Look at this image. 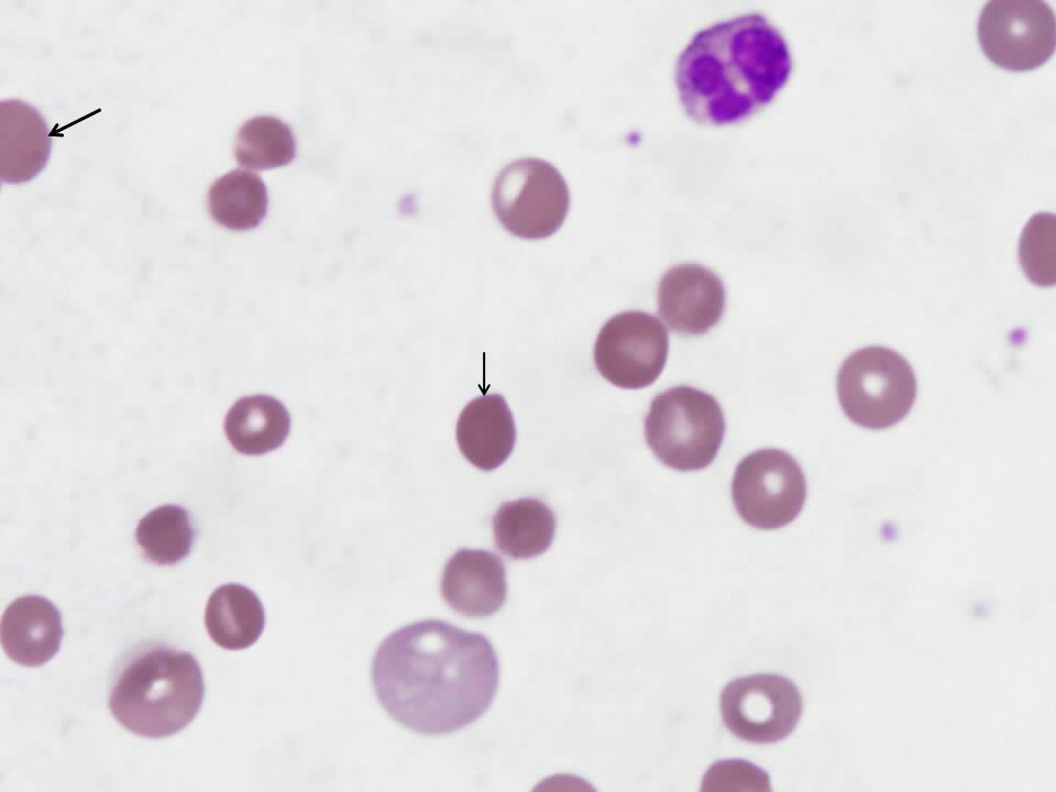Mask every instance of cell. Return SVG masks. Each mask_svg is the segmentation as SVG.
Here are the masks:
<instances>
[{
  "instance_id": "6da1fadb",
  "label": "cell",
  "mask_w": 1056,
  "mask_h": 792,
  "mask_svg": "<svg viewBox=\"0 0 1056 792\" xmlns=\"http://www.w3.org/2000/svg\"><path fill=\"white\" fill-rule=\"evenodd\" d=\"M378 702L404 727L424 735L454 733L491 706L499 662L491 640L448 622L426 619L387 636L372 662Z\"/></svg>"
},
{
  "instance_id": "7a4b0ae2",
  "label": "cell",
  "mask_w": 1056,
  "mask_h": 792,
  "mask_svg": "<svg viewBox=\"0 0 1056 792\" xmlns=\"http://www.w3.org/2000/svg\"><path fill=\"white\" fill-rule=\"evenodd\" d=\"M791 70L782 33L763 14L747 13L695 33L676 59L675 84L689 117L721 125L769 103Z\"/></svg>"
},
{
  "instance_id": "3957f363",
  "label": "cell",
  "mask_w": 1056,
  "mask_h": 792,
  "mask_svg": "<svg viewBox=\"0 0 1056 792\" xmlns=\"http://www.w3.org/2000/svg\"><path fill=\"white\" fill-rule=\"evenodd\" d=\"M205 681L196 658L173 647L153 646L134 654L116 678L109 708L138 736L168 737L197 716Z\"/></svg>"
},
{
  "instance_id": "277c9868",
  "label": "cell",
  "mask_w": 1056,
  "mask_h": 792,
  "mask_svg": "<svg viewBox=\"0 0 1056 792\" xmlns=\"http://www.w3.org/2000/svg\"><path fill=\"white\" fill-rule=\"evenodd\" d=\"M724 435L725 418L718 402L685 385L658 394L645 419V438L651 451L664 465L683 472L710 465Z\"/></svg>"
},
{
  "instance_id": "5b68a950",
  "label": "cell",
  "mask_w": 1056,
  "mask_h": 792,
  "mask_svg": "<svg viewBox=\"0 0 1056 792\" xmlns=\"http://www.w3.org/2000/svg\"><path fill=\"white\" fill-rule=\"evenodd\" d=\"M837 394L844 414L856 425L884 429L912 409L917 382L911 364L897 351L867 346L851 353L837 374Z\"/></svg>"
},
{
  "instance_id": "8992f818",
  "label": "cell",
  "mask_w": 1056,
  "mask_h": 792,
  "mask_svg": "<svg viewBox=\"0 0 1056 792\" xmlns=\"http://www.w3.org/2000/svg\"><path fill=\"white\" fill-rule=\"evenodd\" d=\"M492 205L509 233L539 240L553 234L569 211L570 194L561 173L538 158L507 164L492 189Z\"/></svg>"
},
{
  "instance_id": "52a82bcc",
  "label": "cell",
  "mask_w": 1056,
  "mask_h": 792,
  "mask_svg": "<svg viewBox=\"0 0 1056 792\" xmlns=\"http://www.w3.org/2000/svg\"><path fill=\"white\" fill-rule=\"evenodd\" d=\"M732 496L740 518L758 529H778L793 521L806 498L799 463L779 449H761L736 466Z\"/></svg>"
},
{
  "instance_id": "ba28073f",
  "label": "cell",
  "mask_w": 1056,
  "mask_h": 792,
  "mask_svg": "<svg viewBox=\"0 0 1056 792\" xmlns=\"http://www.w3.org/2000/svg\"><path fill=\"white\" fill-rule=\"evenodd\" d=\"M978 41L983 55L1009 72H1028L1055 51V14L1041 0H991L980 12Z\"/></svg>"
},
{
  "instance_id": "9c48e42d",
  "label": "cell",
  "mask_w": 1056,
  "mask_h": 792,
  "mask_svg": "<svg viewBox=\"0 0 1056 792\" xmlns=\"http://www.w3.org/2000/svg\"><path fill=\"white\" fill-rule=\"evenodd\" d=\"M803 701L796 684L779 674H754L730 681L721 694L724 725L741 740L773 744L796 727Z\"/></svg>"
},
{
  "instance_id": "30bf717a",
  "label": "cell",
  "mask_w": 1056,
  "mask_h": 792,
  "mask_svg": "<svg viewBox=\"0 0 1056 792\" xmlns=\"http://www.w3.org/2000/svg\"><path fill=\"white\" fill-rule=\"evenodd\" d=\"M669 352L667 329L653 315L625 311L613 316L598 332L594 362L613 385L638 389L662 373Z\"/></svg>"
},
{
  "instance_id": "8fae6325",
  "label": "cell",
  "mask_w": 1056,
  "mask_h": 792,
  "mask_svg": "<svg viewBox=\"0 0 1056 792\" xmlns=\"http://www.w3.org/2000/svg\"><path fill=\"white\" fill-rule=\"evenodd\" d=\"M725 310V287L707 267L685 263L669 268L658 286V312L670 330L701 336Z\"/></svg>"
},
{
  "instance_id": "7c38bea8",
  "label": "cell",
  "mask_w": 1056,
  "mask_h": 792,
  "mask_svg": "<svg viewBox=\"0 0 1056 792\" xmlns=\"http://www.w3.org/2000/svg\"><path fill=\"white\" fill-rule=\"evenodd\" d=\"M441 595L455 613L469 618L497 613L507 598L504 561L487 550H458L444 565Z\"/></svg>"
},
{
  "instance_id": "4fadbf2b",
  "label": "cell",
  "mask_w": 1056,
  "mask_h": 792,
  "mask_svg": "<svg viewBox=\"0 0 1056 792\" xmlns=\"http://www.w3.org/2000/svg\"><path fill=\"white\" fill-rule=\"evenodd\" d=\"M1 644L14 662L38 667L58 651L64 629L57 607L40 595L14 600L1 618Z\"/></svg>"
},
{
  "instance_id": "5bb4252c",
  "label": "cell",
  "mask_w": 1056,
  "mask_h": 792,
  "mask_svg": "<svg viewBox=\"0 0 1056 792\" xmlns=\"http://www.w3.org/2000/svg\"><path fill=\"white\" fill-rule=\"evenodd\" d=\"M51 155L50 129L30 103L10 99L0 102V178L21 184L36 177Z\"/></svg>"
},
{
  "instance_id": "9a60e30c",
  "label": "cell",
  "mask_w": 1056,
  "mask_h": 792,
  "mask_svg": "<svg viewBox=\"0 0 1056 792\" xmlns=\"http://www.w3.org/2000/svg\"><path fill=\"white\" fill-rule=\"evenodd\" d=\"M463 457L483 471L502 465L516 442V426L505 398L488 394L472 399L461 411L455 429Z\"/></svg>"
},
{
  "instance_id": "2e32d148",
  "label": "cell",
  "mask_w": 1056,
  "mask_h": 792,
  "mask_svg": "<svg viewBox=\"0 0 1056 792\" xmlns=\"http://www.w3.org/2000/svg\"><path fill=\"white\" fill-rule=\"evenodd\" d=\"M209 637L221 648L241 650L253 646L265 627V610L249 587L228 583L209 596L205 610Z\"/></svg>"
},
{
  "instance_id": "e0dca14e",
  "label": "cell",
  "mask_w": 1056,
  "mask_h": 792,
  "mask_svg": "<svg viewBox=\"0 0 1056 792\" xmlns=\"http://www.w3.org/2000/svg\"><path fill=\"white\" fill-rule=\"evenodd\" d=\"M223 428L238 452L261 455L285 442L290 431V416L278 399L257 394L238 399L228 410Z\"/></svg>"
},
{
  "instance_id": "ac0fdd59",
  "label": "cell",
  "mask_w": 1056,
  "mask_h": 792,
  "mask_svg": "<svg viewBox=\"0 0 1056 792\" xmlns=\"http://www.w3.org/2000/svg\"><path fill=\"white\" fill-rule=\"evenodd\" d=\"M497 549L512 559H531L546 552L554 538L557 519L537 498H520L498 507L493 518Z\"/></svg>"
},
{
  "instance_id": "d6986e66",
  "label": "cell",
  "mask_w": 1056,
  "mask_h": 792,
  "mask_svg": "<svg viewBox=\"0 0 1056 792\" xmlns=\"http://www.w3.org/2000/svg\"><path fill=\"white\" fill-rule=\"evenodd\" d=\"M267 190L262 178L243 169L231 170L210 186L208 209L220 226L245 231L257 227L266 216Z\"/></svg>"
},
{
  "instance_id": "ffe728a7",
  "label": "cell",
  "mask_w": 1056,
  "mask_h": 792,
  "mask_svg": "<svg viewBox=\"0 0 1056 792\" xmlns=\"http://www.w3.org/2000/svg\"><path fill=\"white\" fill-rule=\"evenodd\" d=\"M194 528L188 512L178 505H162L145 514L135 530L144 558L157 565H174L193 547Z\"/></svg>"
},
{
  "instance_id": "44dd1931",
  "label": "cell",
  "mask_w": 1056,
  "mask_h": 792,
  "mask_svg": "<svg viewBox=\"0 0 1056 792\" xmlns=\"http://www.w3.org/2000/svg\"><path fill=\"white\" fill-rule=\"evenodd\" d=\"M296 140L290 128L274 117H254L239 129L234 142L237 162L251 169H268L290 163Z\"/></svg>"
},
{
  "instance_id": "7402d4cb",
  "label": "cell",
  "mask_w": 1056,
  "mask_h": 792,
  "mask_svg": "<svg viewBox=\"0 0 1056 792\" xmlns=\"http://www.w3.org/2000/svg\"><path fill=\"white\" fill-rule=\"evenodd\" d=\"M1019 260L1025 276L1035 285L1056 282V224L1050 213H1038L1026 223L1019 244Z\"/></svg>"
},
{
  "instance_id": "603a6c76",
  "label": "cell",
  "mask_w": 1056,
  "mask_h": 792,
  "mask_svg": "<svg viewBox=\"0 0 1056 792\" xmlns=\"http://www.w3.org/2000/svg\"><path fill=\"white\" fill-rule=\"evenodd\" d=\"M702 783V791L771 790L768 773L756 765L740 759L722 760L713 763L706 771Z\"/></svg>"
}]
</instances>
